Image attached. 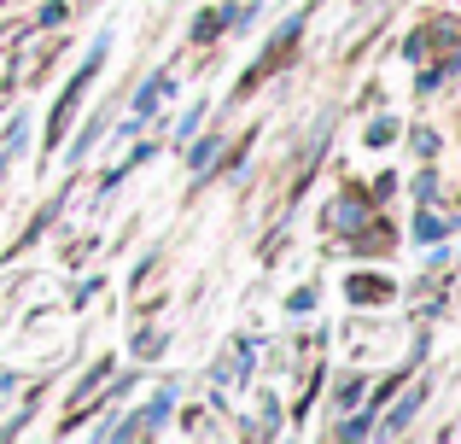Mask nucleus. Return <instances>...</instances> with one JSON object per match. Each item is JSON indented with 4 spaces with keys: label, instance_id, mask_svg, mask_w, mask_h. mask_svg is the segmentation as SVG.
I'll use <instances>...</instances> for the list:
<instances>
[]
</instances>
